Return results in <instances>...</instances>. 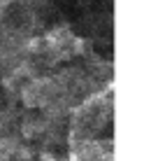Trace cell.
Wrapping results in <instances>:
<instances>
[{
    "instance_id": "6da1fadb",
    "label": "cell",
    "mask_w": 158,
    "mask_h": 161,
    "mask_svg": "<svg viewBox=\"0 0 158 161\" xmlns=\"http://www.w3.org/2000/svg\"><path fill=\"white\" fill-rule=\"evenodd\" d=\"M112 119V103L107 96H93L74 112L72 119V142L81 140H102L105 126L110 129Z\"/></svg>"
}]
</instances>
